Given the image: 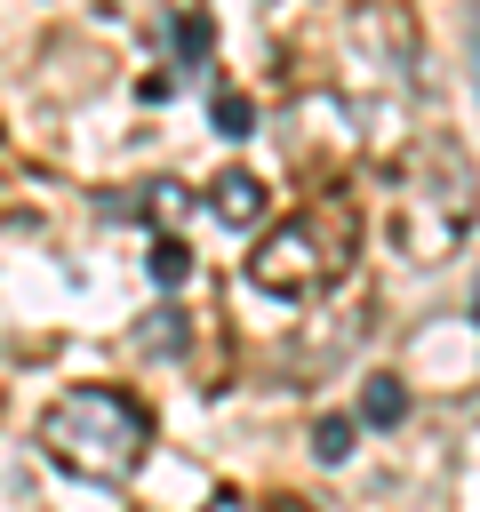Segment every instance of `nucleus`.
Returning a JSON list of instances; mask_svg holds the SVG:
<instances>
[{"mask_svg":"<svg viewBox=\"0 0 480 512\" xmlns=\"http://www.w3.org/2000/svg\"><path fill=\"white\" fill-rule=\"evenodd\" d=\"M32 440H40L64 472H80V480H128V472L144 464V448H152V416H144V400L120 392V384H80V392H56V400L40 408Z\"/></svg>","mask_w":480,"mask_h":512,"instance_id":"nucleus-1","label":"nucleus"},{"mask_svg":"<svg viewBox=\"0 0 480 512\" xmlns=\"http://www.w3.org/2000/svg\"><path fill=\"white\" fill-rule=\"evenodd\" d=\"M472 208H480V176H472L464 144L432 128V136H424V160H416V200H408V216H400V240H408L416 256H448V248L464 240Z\"/></svg>","mask_w":480,"mask_h":512,"instance_id":"nucleus-2","label":"nucleus"},{"mask_svg":"<svg viewBox=\"0 0 480 512\" xmlns=\"http://www.w3.org/2000/svg\"><path fill=\"white\" fill-rule=\"evenodd\" d=\"M328 272H336V256L320 248V224H304V216H296V224H280V232H264V240H256V256H248V280H256L264 296H288V304H296V296H312Z\"/></svg>","mask_w":480,"mask_h":512,"instance_id":"nucleus-3","label":"nucleus"},{"mask_svg":"<svg viewBox=\"0 0 480 512\" xmlns=\"http://www.w3.org/2000/svg\"><path fill=\"white\" fill-rule=\"evenodd\" d=\"M208 216H216L224 232H256V224H264V184H256L248 168H224V176L208 184Z\"/></svg>","mask_w":480,"mask_h":512,"instance_id":"nucleus-4","label":"nucleus"},{"mask_svg":"<svg viewBox=\"0 0 480 512\" xmlns=\"http://www.w3.org/2000/svg\"><path fill=\"white\" fill-rule=\"evenodd\" d=\"M360 424H376V432L408 424V384H400V376H368V384H360Z\"/></svg>","mask_w":480,"mask_h":512,"instance_id":"nucleus-5","label":"nucleus"},{"mask_svg":"<svg viewBox=\"0 0 480 512\" xmlns=\"http://www.w3.org/2000/svg\"><path fill=\"white\" fill-rule=\"evenodd\" d=\"M208 40H216L208 8H176V16H168V48H176V64H200V56H208Z\"/></svg>","mask_w":480,"mask_h":512,"instance_id":"nucleus-6","label":"nucleus"},{"mask_svg":"<svg viewBox=\"0 0 480 512\" xmlns=\"http://www.w3.org/2000/svg\"><path fill=\"white\" fill-rule=\"evenodd\" d=\"M144 272H152V288H176V280L192 272V248H184L176 232H160V240H152V256H144Z\"/></svg>","mask_w":480,"mask_h":512,"instance_id":"nucleus-7","label":"nucleus"},{"mask_svg":"<svg viewBox=\"0 0 480 512\" xmlns=\"http://www.w3.org/2000/svg\"><path fill=\"white\" fill-rule=\"evenodd\" d=\"M184 328H192V320H184L176 304H160V312L144 320V336H136V344H144V352H160V360H176V352H184Z\"/></svg>","mask_w":480,"mask_h":512,"instance_id":"nucleus-8","label":"nucleus"},{"mask_svg":"<svg viewBox=\"0 0 480 512\" xmlns=\"http://www.w3.org/2000/svg\"><path fill=\"white\" fill-rule=\"evenodd\" d=\"M208 120H216V136H248V120H256V104H248L240 88H216V104H208Z\"/></svg>","mask_w":480,"mask_h":512,"instance_id":"nucleus-9","label":"nucleus"},{"mask_svg":"<svg viewBox=\"0 0 480 512\" xmlns=\"http://www.w3.org/2000/svg\"><path fill=\"white\" fill-rule=\"evenodd\" d=\"M312 456H320V464H344V456H352V416H320V424H312Z\"/></svg>","mask_w":480,"mask_h":512,"instance_id":"nucleus-10","label":"nucleus"},{"mask_svg":"<svg viewBox=\"0 0 480 512\" xmlns=\"http://www.w3.org/2000/svg\"><path fill=\"white\" fill-rule=\"evenodd\" d=\"M464 48H472V88H480V8L464 16Z\"/></svg>","mask_w":480,"mask_h":512,"instance_id":"nucleus-11","label":"nucleus"},{"mask_svg":"<svg viewBox=\"0 0 480 512\" xmlns=\"http://www.w3.org/2000/svg\"><path fill=\"white\" fill-rule=\"evenodd\" d=\"M208 512H248V496H232V488H224V496H208Z\"/></svg>","mask_w":480,"mask_h":512,"instance_id":"nucleus-12","label":"nucleus"},{"mask_svg":"<svg viewBox=\"0 0 480 512\" xmlns=\"http://www.w3.org/2000/svg\"><path fill=\"white\" fill-rule=\"evenodd\" d=\"M472 312H480V280H472Z\"/></svg>","mask_w":480,"mask_h":512,"instance_id":"nucleus-13","label":"nucleus"}]
</instances>
